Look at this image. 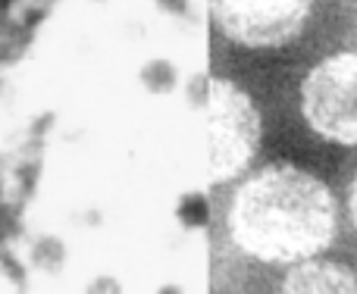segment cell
Listing matches in <instances>:
<instances>
[{
  "label": "cell",
  "instance_id": "cell-5",
  "mask_svg": "<svg viewBox=\"0 0 357 294\" xmlns=\"http://www.w3.org/2000/svg\"><path fill=\"white\" fill-rule=\"evenodd\" d=\"M285 291H357V276L339 263H304L285 276Z\"/></svg>",
  "mask_w": 357,
  "mask_h": 294
},
{
  "label": "cell",
  "instance_id": "cell-2",
  "mask_svg": "<svg viewBox=\"0 0 357 294\" xmlns=\"http://www.w3.org/2000/svg\"><path fill=\"white\" fill-rule=\"evenodd\" d=\"M207 178L213 185L229 182L251 163L260 141V119L245 91L232 82H210L207 91Z\"/></svg>",
  "mask_w": 357,
  "mask_h": 294
},
{
  "label": "cell",
  "instance_id": "cell-3",
  "mask_svg": "<svg viewBox=\"0 0 357 294\" xmlns=\"http://www.w3.org/2000/svg\"><path fill=\"white\" fill-rule=\"evenodd\" d=\"M310 129L339 144H357V54L323 60L301 88Z\"/></svg>",
  "mask_w": 357,
  "mask_h": 294
},
{
  "label": "cell",
  "instance_id": "cell-4",
  "mask_svg": "<svg viewBox=\"0 0 357 294\" xmlns=\"http://www.w3.org/2000/svg\"><path fill=\"white\" fill-rule=\"evenodd\" d=\"M314 0H213L216 25L245 47H279L301 31Z\"/></svg>",
  "mask_w": 357,
  "mask_h": 294
},
{
  "label": "cell",
  "instance_id": "cell-1",
  "mask_svg": "<svg viewBox=\"0 0 357 294\" xmlns=\"http://www.w3.org/2000/svg\"><path fill=\"white\" fill-rule=\"evenodd\" d=\"M329 188L295 166H270L238 188L229 213L235 245L266 263H301L335 238Z\"/></svg>",
  "mask_w": 357,
  "mask_h": 294
},
{
  "label": "cell",
  "instance_id": "cell-6",
  "mask_svg": "<svg viewBox=\"0 0 357 294\" xmlns=\"http://www.w3.org/2000/svg\"><path fill=\"white\" fill-rule=\"evenodd\" d=\"M348 201H351V219H354V226H357V178H354V185H351V197H348Z\"/></svg>",
  "mask_w": 357,
  "mask_h": 294
}]
</instances>
